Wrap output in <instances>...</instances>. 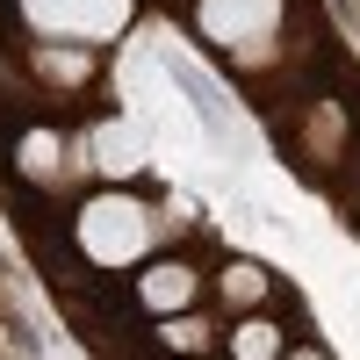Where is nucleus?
Segmentation results:
<instances>
[{
	"label": "nucleus",
	"mask_w": 360,
	"mask_h": 360,
	"mask_svg": "<svg viewBox=\"0 0 360 360\" xmlns=\"http://www.w3.org/2000/svg\"><path fill=\"white\" fill-rule=\"evenodd\" d=\"M144 238H152V224H144V209L130 195H101V202L79 209V245H86V259H101V266L137 259Z\"/></svg>",
	"instance_id": "obj_1"
},
{
	"label": "nucleus",
	"mask_w": 360,
	"mask_h": 360,
	"mask_svg": "<svg viewBox=\"0 0 360 360\" xmlns=\"http://www.w3.org/2000/svg\"><path fill=\"white\" fill-rule=\"evenodd\" d=\"M22 8H29V22L44 37H79V44L115 37L130 22V0H22Z\"/></svg>",
	"instance_id": "obj_2"
},
{
	"label": "nucleus",
	"mask_w": 360,
	"mask_h": 360,
	"mask_svg": "<svg viewBox=\"0 0 360 360\" xmlns=\"http://www.w3.org/2000/svg\"><path fill=\"white\" fill-rule=\"evenodd\" d=\"M202 29L217 44H259L266 29H274V0H202Z\"/></svg>",
	"instance_id": "obj_3"
},
{
	"label": "nucleus",
	"mask_w": 360,
	"mask_h": 360,
	"mask_svg": "<svg viewBox=\"0 0 360 360\" xmlns=\"http://www.w3.org/2000/svg\"><path fill=\"white\" fill-rule=\"evenodd\" d=\"M94 159H101L108 173H137V166H144V144H137L130 123H108V130H94Z\"/></svg>",
	"instance_id": "obj_4"
},
{
	"label": "nucleus",
	"mask_w": 360,
	"mask_h": 360,
	"mask_svg": "<svg viewBox=\"0 0 360 360\" xmlns=\"http://www.w3.org/2000/svg\"><path fill=\"white\" fill-rule=\"evenodd\" d=\"M188 295H195L188 266H152V274H144V303H152V310H180Z\"/></svg>",
	"instance_id": "obj_5"
},
{
	"label": "nucleus",
	"mask_w": 360,
	"mask_h": 360,
	"mask_svg": "<svg viewBox=\"0 0 360 360\" xmlns=\"http://www.w3.org/2000/svg\"><path fill=\"white\" fill-rule=\"evenodd\" d=\"M238 360H274V324H245L238 332Z\"/></svg>",
	"instance_id": "obj_6"
},
{
	"label": "nucleus",
	"mask_w": 360,
	"mask_h": 360,
	"mask_svg": "<svg viewBox=\"0 0 360 360\" xmlns=\"http://www.w3.org/2000/svg\"><path fill=\"white\" fill-rule=\"evenodd\" d=\"M303 360H317V353H303Z\"/></svg>",
	"instance_id": "obj_7"
}]
</instances>
